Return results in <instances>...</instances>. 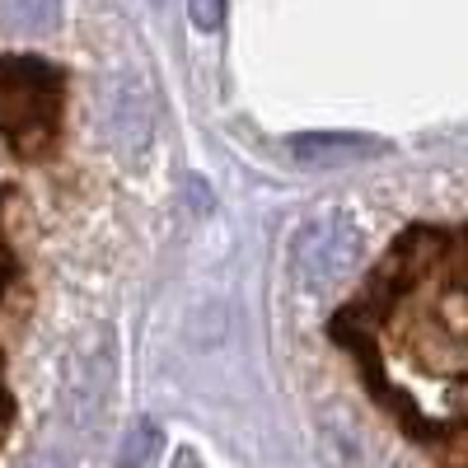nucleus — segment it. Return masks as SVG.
<instances>
[{
	"mask_svg": "<svg viewBox=\"0 0 468 468\" xmlns=\"http://www.w3.org/2000/svg\"><path fill=\"white\" fill-rule=\"evenodd\" d=\"M291 262H295L304 286H324L356 262V234H351L346 220H314L300 229Z\"/></svg>",
	"mask_w": 468,
	"mask_h": 468,
	"instance_id": "f257e3e1",
	"label": "nucleus"
},
{
	"mask_svg": "<svg viewBox=\"0 0 468 468\" xmlns=\"http://www.w3.org/2000/svg\"><path fill=\"white\" fill-rule=\"evenodd\" d=\"M375 141L366 136H291V150L300 154V160H346V154H356V150H370Z\"/></svg>",
	"mask_w": 468,
	"mask_h": 468,
	"instance_id": "f03ea898",
	"label": "nucleus"
},
{
	"mask_svg": "<svg viewBox=\"0 0 468 468\" xmlns=\"http://www.w3.org/2000/svg\"><path fill=\"white\" fill-rule=\"evenodd\" d=\"M160 450H165L160 426H154V421H136L127 431V441H122V459H117V463H122V468H154Z\"/></svg>",
	"mask_w": 468,
	"mask_h": 468,
	"instance_id": "7ed1b4c3",
	"label": "nucleus"
},
{
	"mask_svg": "<svg viewBox=\"0 0 468 468\" xmlns=\"http://www.w3.org/2000/svg\"><path fill=\"white\" fill-rule=\"evenodd\" d=\"M0 10H5V19L19 24V28H52L61 0H0Z\"/></svg>",
	"mask_w": 468,
	"mask_h": 468,
	"instance_id": "20e7f679",
	"label": "nucleus"
},
{
	"mask_svg": "<svg viewBox=\"0 0 468 468\" xmlns=\"http://www.w3.org/2000/svg\"><path fill=\"white\" fill-rule=\"evenodd\" d=\"M187 19L202 33H216L220 19H225V0H187Z\"/></svg>",
	"mask_w": 468,
	"mask_h": 468,
	"instance_id": "39448f33",
	"label": "nucleus"
},
{
	"mask_svg": "<svg viewBox=\"0 0 468 468\" xmlns=\"http://www.w3.org/2000/svg\"><path fill=\"white\" fill-rule=\"evenodd\" d=\"M19 468H66V463H61L57 454H33V459H24Z\"/></svg>",
	"mask_w": 468,
	"mask_h": 468,
	"instance_id": "423d86ee",
	"label": "nucleus"
}]
</instances>
